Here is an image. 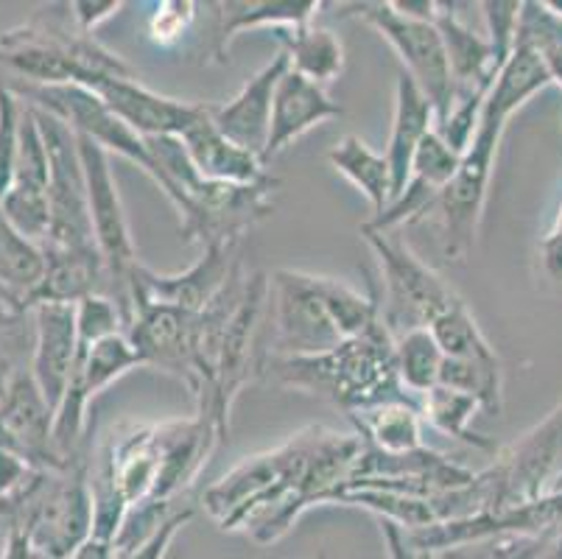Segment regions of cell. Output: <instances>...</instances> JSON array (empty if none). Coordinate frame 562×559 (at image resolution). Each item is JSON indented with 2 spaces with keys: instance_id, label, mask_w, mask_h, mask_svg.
<instances>
[{
  "instance_id": "30",
  "label": "cell",
  "mask_w": 562,
  "mask_h": 559,
  "mask_svg": "<svg viewBox=\"0 0 562 559\" xmlns=\"http://www.w3.org/2000/svg\"><path fill=\"white\" fill-rule=\"evenodd\" d=\"M45 275V255L40 244L20 235L0 210V289L18 305L32 311V297Z\"/></svg>"
},
{
  "instance_id": "28",
  "label": "cell",
  "mask_w": 562,
  "mask_h": 559,
  "mask_svg": "<svg viewBox=\"0 0 562 559\" xmlns=\"http://www.w3.org/2000/svg\"><path fill=\"white\" fill-rule=\"evenodd\" d=\"M356 425V437L378 454H412L423 445V414L417 400H383L375 406L347 414Z\"/></svg>"
},
{
  "instance_id": "33",
  "label": "cell",
  "mask_w": 562,
  "mask_h": 559,
  "mask_svg": "<svg viewBox=\"0 0 562 559\" xmlns=\"http://www.w3.org/2000/svg\"><path fill=\"white\" fill-rule=\"evenodd\" d=\"M417 406H420L423 423H431L446 437L473 445V448H493L490 439L479 437L476 431H470V423L476 420V414L484 412L479 398H473V394L457 392V389L448 387H434L417 398Z\"/></svg>"
},
{
  "instance_id": "27",
  "label": "cell",
  "mask_w": 562,
  "mask_h": 559,
  "mask_svg": "<svg viewBox=\"0 0 562 559\" xmlns=\"http://www.w3.org/2000/svg\"><path fill=\"white\" fill-rule=\"evenodd\" d=\"M43 249V246H40ZM45 275L34 291L32 308L40 302H81L106 294V266L99 249H43Z\"/></svg>"
},
{
  "instance_id": "9",
  "label": "cell",
  "mask_w": 562,
  "mask_h": 559,
  "mask_svg": "<svg viewBox=\"0 0 562 559\" xmlns=\"http://www.w3.org/2000/svg\"><path fill=\"white\" fill-rule=\"evenodd\" d=\"M278 179L266 177L255 185H227L199 179L177 210L186 241L207 246H238L241 235L269 219L274 210Z\"/></svg>"
},
{
  "instance_id": "3",
  "label": "cell",
  "mask_w": 562,
  "mask_h": 559,
  "mask_svg": "<svg viewBox=\"0 0 562 559\" xmlns=\"http://www.w3.org/2000/svg\"><path fill=\"white\" fill-rule=\"evenodd\" d=\"M90 461L85 448L65 468L37 470L18 495L0 504V517L23 529L43 559H74L93 540Z\"/></svg>"
},
{
  "instance_id": "34",
  "label": "cell",
  "mask_w": 562,
  "mask_h": 559,
  "mask_svg": "<svg viewBox=\"0 0 562 559\" xmlns=\"http://www.w3.org/2000/svg\"><path fill=\"white\" fill-rule=\"evenodd\" d=\"M442 350H439L437 338L428 327L420 331H408L395 338V367L401 387L412 394L414 400L426 394L439 383V372H442Z\"/></svg>"
},
{
  "instance_id": "20",
  "label": "cell",
  "mask_w": 562,
  "mask_h": 559,
  "mask_svg": "<svg viewBox=\"0 0 562 559\" xmlns=\"http://www.w3.org/2000/svg\"><path fill=\"white\" fill-rule=\"evenodd\" d=\"M32 314L34 347L29 372H32L43 398L48 400V406L56 412L70 383L76 345H79L76 305L74 302H40V305L32 308Z\"/></svg>"
},
{
  "instance_id": "42",
  "label": "cell",
  "mask_w": 562,
  "mask_h": 559,
  "mask_svg": "<svg viewBox=\"0 0 562 559\" xmlns=\"http://www.w3.org/2000/svg\"><path fill=\"white\" fill-rule=\"evenodd\" d=\"M68 9L76 29L81 34H93V29H99L104 20L115 18L124 9V3L121 0H104V3H99V0H74V3H68Z\"/></svg>"
},
{
  "instance_id": "41",
  "label": "cell",
  "mask_w": 562,
  "mask_h": 559,
  "mask_svg": "<svg viewBox=\"0 0 562 559\" xmlns=\"http://www.w3.org/2000/svg\"><path fill=\"white\" fill-rule=\"evenodd\" d=\"M193 506H180V510L173 512L171 517H168L166 523H162L160 529L155 532V535L149 537V540L143 543L140 548H135L132 554H124V557H115L117 559H166L168 548H171V543L177 540V535H180L182 529H186V523L193 517Z\"/></svg>"
},
{
  "instance_id": "19",
  "label": "cell",
  "mask_w": 562,
  "mask_h": 559,
  "mask_svg": "<svg viewBox=\"0 0 562 559\" xmlns=\"http://www.w3.org/2000/svg\"><path fill=\"white\" fill-rule=\"evenodd\" d=\"M459 163H462V154L453 152L439 132H428L426 141L417 148V157L412 163V177H408L406 188L401 191V197H395L390 202V208L378 213L370 224L378 233H395L403 224H412L417 219H423L426 213L437 210L439 197L451 185L453 174H457Z\"/></svg>"
},
{
  "instance_id": "45",
  "label": "cell",
  "mask_w": 562,
  "mask_h": 559,
  "mask_svg": "<svg viewBox=\"0 0 562 559\" xmlns=\"http://www.w3.org/2000/svg\"><path fill=\"white\" fill-rule=\"evenodd\" d=\"M0 559H43V554L32 546V540L25 537L23 529H18V526H9L7 546H3Z\"/></svg>"
},
{
  "instance_id": "26",
  "label": "cell",
  "mask_w": 562,
  "mask_h": 559,
  "mask_svg": "<svg viewBox=\"0 0 562 559\" xmlns=\"http://www.w3.org/2000/svg\"><path fill=\"white\" fill-rule=\"evenodd\" d=\"M216 56L224 59L238 34L249 29H289L297 31L314 23L319 14V0H227L216 3Z\"/></svg>"
},
{
  "instance_id": "13",
  "label": "cell",
  "mask_w": 562,
  "mask_h": 559,
  "mask_svg": "<svg viewBox=\"0 0 562 559\" xmlns=\"http://www.w3.org/2000/svg\"><path fill=\"white\" fill-rule=\"evenodd\" d=\"M266 305H269V277H247L241 300H238L235 311L229 314L227 327H224L211 400H207V406L199 409V412L207 414L216 423L222 437H227L229 412H233L241 389L247 387L249 376L260 372V364L255 361V338H258V327L260 320H263Z\"/></svg>"
},
{
  "instance_id": "6",
  "label": "cell",
  "mask_w": 562,
  "mask_h": 559,
  "mask_svg": "<svg viewBox=\"0 0 562 559\" xmlns=\"http://www.w3.org/2000/svg\"><path fill=\"white\" fill-rule=\"evenodd\" d=\"M361 235L381 266L378 305L383 327L392 333V338L431 327V322L459 300L457 291L403 241L392 238V233H378L370 224H361Z\"/></svg>"
},
{
  "instance_id": "15",
  "label": "cell",
  "mask_w": 562,
  "mask_h": 559,
  "mask_svg": "<svg viewBox=\"0 0 562 559\" xmlns=\"http://www.w3.org/2000/svg\"><path fill=\"white\" fill-rule=\"evenodd\" d=\"M48 182V148H45L43 132H40L32 107L25 104L23 118H20L18 160H14L12 185H9L7 197L0 199V210L7 215V222L34 244H43L50 227Z\"/></svg>"
},
{
  "instance_id": "31",
  "label": "cell",
  "mask_w": 562,
  "mask_h": 559,
  "mask_svg": "<svg viewBox=\"0 0 562 559\" xmlns=\"http://www.w3.org/2000/svg\"><path fill=\"white\" fill-rule=\"evenodd\" d=\"M280 43L289 54L291 70H297L316 85L328 87L345 70V48L330 29L311 23L305 29L280 34Z\"/></svg>"
},
{
  "instance_id": "17",
  "label": "cell",
  "mask_w": 562,
  "mask_h": 559,
  "mask_svg": "<svg viewBox=\"0 0 562 559\" xmlns=\"http://www.w3.org/2000/svg\"><path fill=\"white\" fill-rule=\"evenodd\" d=\"M54 417L56 412L34 383L32 372H20L12 392L0 403V448L37 470L65 468L54 448Z\"/></svg>"
},
{
  "instance_id": "10",
  "label": "cell",
  "mask_w": 562,
  "mask_h": 559,
  "mask_svg": "<svg viewBox=\"0 0 562 559\" xmlns=\"http://www.w3.org/2000/svg\"><path fill=\"white\" fill-rule=\"evenodd\" d=\"M562 470V403L524 437L498 450L495 461L482 470L490 490V510H515L551 495V481Z\"/></svg>"
},
{
  "instance_id": "32",
  "label": "cell",
  "mask_w": 562,
  "mask_h": 559,
  "mask_svg": "<svg viewBox=\"0 0 562 559\" xmlns=\"http://www.w3.org/2000/svg\"><path fill=\"white\" fill-rule=\"evenodd\" d=\"M515 45H524L543 62L551 85L562 90V12L551 0H526L520 3L518 37Z\"/></svg>"
},
{
  "instance_id": "29",
  "label": "cell",
  "mask_w": 562,
  "mask_h": 559,
  "mask_svg": "<svg viewBox=\"0 0 562 559\" xmlns=\"http://www.w3.org/2000/svg\"><path fill=\"white\" fill-rule=\"evenodd\" d=\"M328 163L361 191V197L372 204V210L383 213L392 202V171L386 157L372 152L359 135H347L328 152Z\"/></svg>"
},
{
  "instance_id": "1",
  "label": "cell",
  "mask_w": 562,
  "mask_h": 559,
  "mask_svg": "<svg viewBox=\"0 0 562 559\" xmlns=\"http://www.w3.org/2000/svg\"><path fill=\"white\" fill-rule=\"evenodd\" d=\"M364 443L325 425H308L280 448L247 456L202 495L204 512L224 532H247L269 546L300 521L305 510L330 504L352 479Z\"/></svg>"
},
{
  "instance_id": "35",
  "label": "cell",
  "mask_w": 562,
  "mask_h": 559,
  "mask_svg": "<svg viewBox=\"0 0 562 559\" xmlns=\"http://www.w3.org/2000/svg\"><path fill=\"white\" fill-rule=\"evenodd\" d=\"M428 331L437 338L439 350L446 358H473V361H487V358H498L490 347L487 336L482 333L479 322L468 311L464 300L459 297L451 308H446L437 320L431 322Z\"/></svg>"
},
{
  "instance_id": "38",
  "label": "cell",
  "mask_w": 562,
  "mask_h": 559,
  "mask_svg": "<svg viewBox=\"0 0 562 559\" xmlns=\"http://www.w3.org/2000/svg\"><path fill=\"white\" fill-rule=\"evenodd\" d=\"M23 110V99H18V96L0 81V199L7 197L9 185H12Z\"/></svg>"
},
{
  "instance_id": "37",
  "label": "cell",
  "mask_w": 562,
  "mask_h": 559,
  "mask_svg": "<svg viewBox=\"0 0 562 559\" xmlns=\"http://www.w3.org/2000/svg\"><path fill=\"white\" fill-rule=\"evenodd\" d=\"M560 535V532H557ZM551 537H490V540L462 543L437 551V559H540Z\"/></svg>"
},
{
  "instance_id": "11",
  "label": "cell",
  "mask_w": 562,
  "mask_h": 559,
  "mask_svg": "<svg viewBox=\"0 0 562 559\" xmlns=\"http://www.w3.org/2000/svg\"><path fill=\"white\" fill-rule=\"evenodd\" d=\"M32 112L40 123V132H43L50 163V227L40 246L43 249H99L93 224H90L85 168H81L79 143H76L74 130L65 126L59 118L37 110V107H32Z\"/></svg>"
},
{
  "instance_id": "5",
  "label": "cell",
  "mask_w": 562,
  "mask_h": 559,
  "mask_svg": "<svg viewBox=\"0 0 562 559\" xmlns=\"http://www.w3.org/2000/svg\"><path fill=\"white\" fill-rule=\"evenodd\" d=\"M518 110L520 107L515 101L490 90L476 135L470 141L468 152L462 154V163H459L451 185L437 202L439 219H442V253H446V258L464 260L476 244L479 222H482L484 204H487L501 141H504L509 118Z\"/></svg>"
},
{
  "instance_id": "43",
  "label": "cell",
  "mask_w": 562,
  "mask_h": 559,
  "mask_svg": "<svg viewBox=\"0 0 562 559\" xmlns=\"http://www.w3.org/2000/svg\"><path fill=\"white\" fill-rule=\"evenodd\" d=\"M34 473H37V468H32L29 461L0 448V504L12 499V495H18L32 481Z\"/></svg>"
},
{
  "instance_id": "4",
  "label": "cell",
  "mask_w": 562,
  "mask_h": 559,
  "mask_svg": "<svg viewBox=\"0 0 562 559\" xmlns=\"http://www.w3.org/2000/svg\"><path fill=\"white\" fill-rule=\"evenodd\" d=\"M0 70L25 85H79L87 90L104 79H137L121 56L95 43L93 34L70 31L54 12L0 34Z\"/></svg>"
},
{
  "instance_id": "14",
  "label": "cell",
  "mask_w": 562,
  "mask_h": 559,
  "mask_svg": "<svg viewBox=\"0 0 562 559\" xmlns=\"http://www.w3.org/2000/svg\"><path fill=\"white\" fill-rule=\"evenodd\" d=\"M202 314L151 302L132 291V316L126 322V336L140 356L143 367H155L180 378L191 394H199L196 345Z\"/></svg>"
},
{
  "instance_id": "47",
  "label": "cell",
  "mask_w": 562,
  "mask_h": 559,
  "mask_svg": "<svg viewBox=\"0 0 562 559\" xmlns=\"http://www.w3.org/2000/svg\"><path fill=\"white\" fill-rule=\"evenodd\" d=\"M540 559H562V532L549 543V546H546L543 557Z\"/></svg>"
},
{
  "instance_id": "24",
  "label": "cell",
  "mask_w": 562,
  "mask_h": 559,
  "mask_svg": "<svg viewBox=\"0 0 562 559\" xmlns=\"http://www.w3.org/2000/svg\"><path fill=\"white\" fill-rule=\"evenodd\" d=\"M180 141L188 152V160L193 163L199 177L207 179V182L255 185L269 177L258 154L247 152V148H241L216 130L207 107H204V115L193 123Z\"/></svg>"
},
{
  "instance_id": "36",
  "label": "cell",
  "mask_w": 562,
  "mask_h": 559,
  "mask_svg": "<svg viewBox=\"0 0 562 559\" xmlns=\"http://www.w3.org/2000/svg\"><path fill=\"white\" fill-rule=\"evenodd\" d=\"M437 387L457 389V392L473 394L479 398L482 409L487 414L498 417L501 398H504V376H501L498 358H487V361H473V358H446L442 361V372H439Z\"/></svg>"
},
{
  "instance_id": "40",
  "label": "cell",
  "mask_w": 562,
  "mask_h": 559,
  "mask_svg": "<svg viewBox=\"0 0 562 559\" xmlns=\"http://www.w3.org/2000/svg\"><path fill=\"white\" fill-rule=\"evenodd\" d=\"M193 18H196V3H191V0H166V3H160L157 12L151 14V40L160 45L180 40L188 31V25L193 23Z\"/></svg>"
},
{
  "instance_id": "21",
  "label": "cell",
  "mask_w": 562,
  "mask_h": 559,
  "mask_svg": "<svg viewBox=\"0 0 562 559\" xmlns=\"http://www.w3.org/2000/svg\"><path fill=\"white\" fill-rule=\"evenodd\" d=\"M289 68V54L280 51L266 68H260L241 87V92L235 99H229L227 104H207V112H211V121L216 123V130L241 148H247V152L258 154L260 160H263L269 126H272L274 90H278L280 79H283Z\"/></svg>"
},
{
  "instance_id": "16",
  "label": "cell",
  "mask_w": 562,
  "mask_h": 559,
  "mask_svg": "<svg viewBox=\"0 0 562 559\" xmlns=\"http://www.w3.org/2000/svg\"><path fill=\"white\" fill-rule=\"evenodd\" d=\"M238 269L241 260L235 255V246H207L202 258L180 275H157L140 264L132 277V291L151 302L202 314L227 289Z\"/></svg>"
},
{
  "instance_id": "2",
  "label": "cell",
  "mask_w": 562,
  "mask_h": 559,
  "mask_svg": "<svg viewBox=\"0 0 562 559\" xmlns=\"http://www.w3.org/2000/svg\"><path fill=\"white\" fill-rule=\"evenodd\" d=\"M260 372L280 387L303 389L316 398L330 400L347 414L375 406L383 400L412 398L401 387L395 367V338L383 327V322L319 356L263 358Z\"/></svg>"
},
{
  "instance_id": "39",
  "label": "cell",
  "mask_w": 562,
  "mask_h": 559,
  "mask_svg": "<svg viewBox=\"0 0 562 559\" xmlns=\"http://www.w3.org/2000/svg\"><path fill=\"white\" fill-rule=\"evenodd\" d=\"M479 9L484 14V25H487L484 34H487L495 56H498L501 65H507L515 51V37H518L520 0H487Z\"/></svg>"
},
{
  "instance_id": "8",
  "label": "cell",
  "mask_w": 562,
  "mask_h": 559,
  "mask_svg": "<svg viewBox=\"0 0 562 559\" xmlns=\"http://www.w3.org/2000/svg\"><path fill=\"white\" fill-rule=\"evenodd\" d=\"M341 18L364 20L367 25L381 34L386 43L401 56L406 76L420 87L423 96L431 101L437 121L448 115L453 104V79L448 68V56L437 25L431 20H417L397 12L395 3L386 0H361V3H345Z\"/></svg>"
},
{
  "instance_id": "18",
  "label": "cell",
  "mask_w": 562,
  "mask_h": 559,
  "mask_svg": "<svg viewBox=\"0 0 562 559\" xmlns=\"http://www.w3.org/2000/svg\"><path fill=\"white\" fill-rule=\"evenodd\" d=\"M90 90L104 101L117 121H124L140 137H182L207 107L168 99L143 87L137 79H104Z\"/></svg>"
},
{
  "instance_id": "22",
  "label": "cell",
  "mask_w": 562,
  "mask_h": 559,
  "mask_svg": "<svg viewBox=\"0 0 562 559\" xmlns=\"http://www.w3.org/2000/svg\"><path fill=\"white\" fill-rule=\"evenodd\" d=\"M442 45H446L448 68L453 79V101L457 99H487L490 87L498 79L501 65L490 45L487 34L470 29L457 12V3H439L434 18Z\"/></svg>"
},
{
  "instance_id": "12",
  "label": "cell",
  "mask_w": 562,
  "mask_h": 559,
  "mask_svg": "<svg viewBox=\"0 0 562 559\" xmlns=\"http://www.w3.org/2000/svg\"><path fill=\"white\" fill-rule=\"evenodd\" d=\"M269 302L274 320V358L319 356L345 342L316 289V275L278 269L269 277Z\"/></svg>"
},
{
  "instance_id": "48",
  "label": "cell",
  "mask_w": 562,
  "mask_h": 559,
  "mask_svg": "<svg viewBox=\"0 0 562 559\" xmlns=\"http://www.w3.org/2000/svg\"><path fill=\"white\" fill-rule=\"evenodd\" d=\"M549 235H557V238H562V204H560V210H557V219H554V224H551Z\"/></svg>"
},
{
  "instance_id": "7",
  "label": "cell",
  "mask_w": 562,
  "mask_h": 559,
  "mask_svg": "<svg viewBox=\"0 0 562 559\" xmlns=\"http://www.w3.org/2000/svg\"><path fill=\"white\" fill-rule=\"evenodd\" d=\"M76 143H79L81 168H85L90 224H93L95 246L106 266V297L115 302L126 325L132 316V277L140 260L132 244L126 210L117 193L115 174H112V157L81 135H76Z\"/></svg>"
},
{
  "instance_id": "44",
  "label": "cell",
  "mask_w": 562,
  "mask_h": 559,
  "mask_svg": "<svg viewBox=\"0 0 562 559\" xmlns=\"http://www.w3.org/2000/svg\"><path fill=\"white\" fill-rule=\"evenodd\" d=\"M381 535L390 548V559H437V554L426 551V548H417L408 540V532L395 526L390 521H381Z\"/></svg>"
},
{
  "instance_id": "23",
  "label": "cell",
  "mask_w": 562,
  "mask_h": 559,
  "mask_svg": "<svg viewBox=\"0 0 562 559\" xmlns=\"http://www.w3.org/2000/svg\"><path fill=\"white\" fill-rule=\"evenodd\" d=\"M341 107L328 96V90L316 81L305 79L297 70H285L274 90L272 104V126H269V141H266L263 166L274 160L280 152L308 135L311 130L322 126L330 118L341 115Z\"/></svg>"
},
{
  "instance_id": "25",
  "label": "cell",
  "mask_w": 562,
  "mask_h": 559,
  "mask_svg": "<svg viewBox=\"0 0 562 559\" xmlns=\"http://www.w3.org/2000/svg\"><path fill=\"white\" fill-rule=\"evenodd\" d=\"M434 126H437V112H434L431 101L403 70L395 81V112H392L390 143L383 154L392 171V199L401 197V191L406 188L417 148L426 141L428 132H434Z\"/></svg>"
},
{
  "instance_id": "46",
  "label": "cell",
  "mask_w": 562,
  "mask_h": 559,
  "mask_svg": "<svg viewBox=\"0 0 562 559\" xmlns=\"http://www.w3.org/2000/svg\"><path fill=\"white\" fill-rule=\"evenodd\" d=\"M540 260H543V271L562 286V238L557 235H546L540 241Z\"/></svg>"
}]
</instances>
